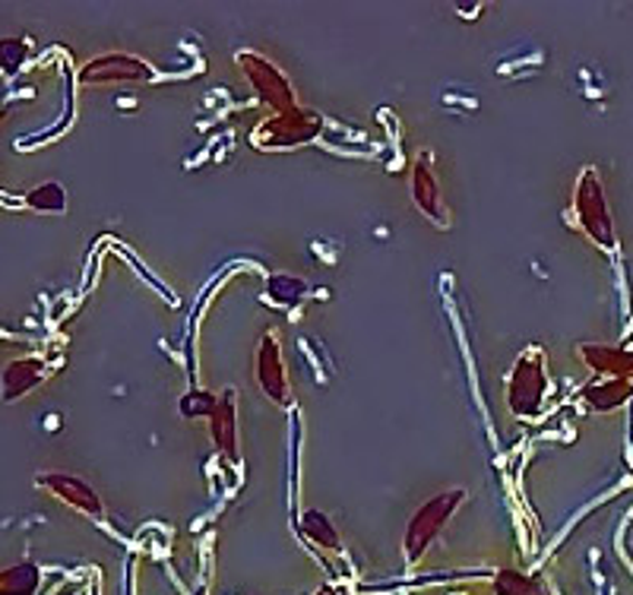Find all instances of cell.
<instances>
[{
    "mask_svg": "<svg viewBox=\"0 0 633 595\" xmlns=\"http://www.w3.org/2000/svg\"><path fill=\"white\" fill-rule=\"evenodd\" d=\"M26 203H29L32 209H39V213H64L67 194H64L60 184H41V187L26 194Z\"/></svg>",
    "mask_w": 633,
    "mask_h": 595,
    "instance_id": "cell-19",
    "label": "cell"
},
{
    "mask_svg": "<svg viewBox=\"0 0 633 595\" xmlns=\"http://www.w3.org/2000/svg\"><path fill=\"white\" fill-rule=\"evenodd\" d=\"M153 80V67L139 58L127 55H105V58L89 60L79 74L82 86H101V82H146Z\"/></svg>",
    "mask_w": 633,
    "mask_h": 595,
    "instance_id": "cell-7",
    "label": "cell"
},
{
    "mask_svg": "<svg viewBox=\"0 0 633 595\" xmlns=\"http://www.w3.org/2000/svg\"><path fill=\"white\" fill-rule=\"evenodd\" d=\"M412 199H416L418 213H425L437 228H447V209H444V197H440L437 175L428 156L418 159L416 168H412Z\"/></svg>",
    "mask_w": 633,
    "mask_h": 595,
    "instance_id": "cell-9",
    "label": "cell"
},
{
    "mask_svg": "<svg viewBox=\"0 0 633 595\" xmlns=\"http://www.w3.org/2000/svg\"><path fill=\"white\" fill-rule=\"evenodd\" d=\"M320 595H333V589H323V593H320Z\"/></svg>",
    "mask_w": 633,
    "mask_h": 595,
    "instance_id": "cell-21",
    "label": "cell"
},
{
    "mask_svg": "<svg viewBox=\"0 0 633 595\" xmlns=\"http://www.w3.org/2000/svg\"><path fill=\"white\" fill-rule=\"evenodd\" d=\"M254 368H257V383L266 399H273L276 406H292V387L285 378V361H282V345H279L276 333H266L260 339Z\"/></svg>",
    "mask_w": 633,
    "mask_h": 595,
    "instance_id": "cell-6",
    "label": "cell"
},
{
    "mask_svg": "<svg viewBox=\"0 0 633 595\" xmlns=\"http://www.w3.org/2000/svg\"><path fill=\"white\" fill-rule=\"evenodd\" d=\"M580 358L598 378H633V352H627V349L602 345V342H583Z\"/></svg>",
    "mask_w": 633,
    "mask_h": 595,
    "instance_id": "cell-10",
    "label": "cell"
},
{
    "mask_svg": "<svg viewBox=\"0 0 633 595\" xmlns=\"http://www.w3.org/2000/svg\"><path fill=\"white\" fill-rule=\"evenodd\" d=\"M222 397L210 393V390H191L181 397V416L184 418H213L216 416Z\"/></svg>",
    "mask_w": 633,
    "mask_h": 595,
    "instance_id": "cell-17",
    "label": "cell"
},
{
    "mask_svg": "<svg viewBox=\"0 0 633 595\" xmlns=\"http://www.w3.org/2000/svg\"><path fill=\"white\" fill-rule=\"evenodd\" d=\"M548 393V368H545V352L529 349L523 352L507 378V406L516 418H538Z\"/></svg>",
    "mask_w": 633,
    "mask_h": 595,
    "instance_id": "cell-1",
    "label": "cell"
},
{
    "mask_svg": "<svg viewBox=\"0 0 633 595\" xmlns=\"http://www.w3.org/2000/svg\"><path fill=\"white\" fill-rule=\"evenodd\" d=\"M301 533L311 538L316 548H327V552H337L339 548L337 526L330 523V516L320 514V510H308L301 516Z\"/></svg>",
    "mask_w": 633,
    "mask_h": 595,
    "instance_id": "cell-15",
    "label": "cell"
},
{
    "mask_svg": "<svg viewBox=\"0 0 633 595\" xmlns=\"http://www.w3.org/2000/svg\"><path fill=\"white\" fill-rule=\"evenodd\" d=\"M45 380V364L39 358H17L3 368V402H17L26 393H32Z\"/></svg>",
    "mask_w": 633,
    "mask_h": 595,
    "instance_id": "cell-11",
    "label": "cell"
},
{
    "mask_svg": "<svg viewBox=\"0 0 633 595\" xmlns=\"http://www.w3.org/2000/svg\"><path fill=\"white\" fill-rule=\"evenodd\" d=\"M304 292H308V285L298 276H285V273H279L266 282V295L273 304H298Z\"/></svg>",
    "mask_w": 633,
    "mask_h": 595,
    "instance_id": "cell-16",
    "label": "cell"
},
{
    "mask_svg": "<svg viewBox=\"0 0 633 595\" xmlns=\"http://www.w3.org/2000/svg\"><path fill=\"white\" fill-rule=\"evenodd\" d=\"M41 488H48L51 495L64 500L67 507H74L79 514L86 516H99L101 514V500L99 495L77 476H67V472H41L39 476Z\"/></svg>",
    "mask_w": 633,
    "mask_h": 595,
    "instance_id": "cell-8",
    "label": "cell"
},
{
    "mask_svg": "<svg viewBox=\"0 0 633 595\" xmlns=\"http://www.w3.org/2000/svg\"><path fill=\"white\" fill-rule=\"evenodd\" d=\"M237 64H241V70H244L247 82L254 86V92H257L260 99L266 101L276 115H289V111L301 108V105L295 101V89H292V82L285 80V74L279 70L273 60L244 51V55H237Z\"/></svg>",
    "mask_w": 633,
    "mask_h": 595,
    "instance_id": "cell-4",
    "label": "cell"
},
{
    "mask_svg": "<svg viewBox=\"0 0 633 595\" xmlns=\"http://www.w3.org/2000/svg\"><path fill=\"white\" fill-rule=\"evenodd\" d=\"M574 222L576 228L586 235V238L612 251L614 247V225L612 213H608V203H605V191H602V181L595 168H586L580 181H576L574 194Z\"/></svg>",
    "mask_w": 633,
    "mask_h": 595,
    "instance_id": "cell-2",
    "label": "cell"
},
{
    "mask_svg": "<svg viewBox=\"0 0 633 595\" xmlns=\"http://www.w3.org/2000/svg\"><path fill=\"white\" fill-rule=\"evenodd\" d=\"M320 134V118L314 111L295 108L289 115H276V118L263 120V127L257 130L260 146H276V149H289V146H301L311 143Z\"/></svg>",
    "mask_w": 633,
    "mask_h": 595,
    "instance_id": "cell-5",
    "label": "cell"
},
{
    "mask_svg": "<svg viewBox=\"0 0 633 595\" xmlns=\"http://www.w3.org/2000/svg\"><path fill=\"white\" fill-rule=\"evenodd\" d=\"M41 574L36 564L22 560V564H13L7 570H0V595H32L39 589Z\"/></svg>",
    "mask_w": 633,
    "mask_h": 595,
    "instance_id": "cell-14",
    "label": "cell"
},
{
    "mask_svg": "<svg viewBox=\"0 0 633 595\" xmlns=\"http://www.w3.org/2000/svg\"><path fill=\"white\" fill-rule=\"evenodd\" d=\"M466 500V491H444V495L431 497L412 519L406 529V560L416 564L418 557L428 552V545L440 536V529L450 523V516L459 510V504Z\"/></svg>",
    "mask_w": 633,
    "mask_h": 595,
    "instance_id": "cell-3",
    "label": "cell"
},
{
    "mask_svg": "<svg viewBox=\"0 0 633 595\" xmlns=\"http://www.w3.org/2000/svg\"><path fill=\"white\" fill-rule=\"evenodd\" d=\"M26 41L20 39H3L0 41V74L3 77H10V74H17L20 70V64L26 60Z\"/></svg>",
    "mask_w": 633,
    "mask_h": 595,
    "instance_id": "cell-20",
    "label": "cell"
},
{
    "mask_svg": "<svg viewBox=\"0 0 633 595\" xmlns=\"http://www.w3.org/2000/svg\"><path fill=\"white\" fill-rule=\"evenodd\" d=\"M633 397V378H608V380H595L583 390V402L586 409L593 412H614L621 409L624 402H631Z\"/></svg>",
    "mask_w": 633,
    "mask_h": 595,
    "instance_id": "cell-12",
    "label": "cell"
},
{
    "mask_svg": "<svg viewBox=\"0 0 633 595\" xmlns=\"http://www.w3.org/2000/svg\"><path fill=\"white\" fill-rule=\"evenodd\" d=\"M495 593L497 595H545L542 586L535 583L533 576L519 574V570H500L495 576Z\"/></svg>",
    "mask_w": 633,
    "mask_h": 595,
    "instance_id": "cell-18",
    "label": "cell"
},
{
    "mask_svg": "<svg viewBox=\"0 0 633 595\" xmlns=\"http://www.w3.org/2000/svg\"><path fill=\"white\" fill-rule=\"evenodd\" d=\"M213 425V440L225 457H237V409H235V393L225 390L222 402H218L216 416L210 418Z\"/></svg>",
    "mask_w": 633,
    "mask_h": 595,
    "instance_id": "cell-13",
    "label": "cell"
}]
</instances>
